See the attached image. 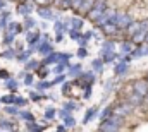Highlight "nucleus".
<instances>
[{
    "label": "nucleus",
    "instance_id": "13",
    "mask_svg": "<svg viewBox=\"0 0 148 132\" xmlns=\"http://www.w3.org/2000/svg\"><path fill=\"white\" fill-rule=\"evenodd\" d=\"M38 41V31H33V33L28 34V43H36Z\"/></svg>",
    "mask_w": 148,
    "mask_h": 132
},
{
    "label": "nucleus",
    "instance_id": "29",
    "mask_svg": "<svg viewBox=\"0 0 148 132\" xmlns=\"http://www.w3.org/2000/svg\"><path fill=\"white\" fill-rule=\"evenodd\" d=\"M7 86H9V88H10V89H14V88H16V86H17V84H16V82H7Z\"/></svg>",
    "mask_w": 148,
    "mask_h": 132
},
{
    "label": "nucleus",
    "instance_id": "1",
    "mask_svg": "<svg viewBox=\"0 0 148 132\" xmlns=\"http://www.w3.org/2000/svg\"><path fill=\"white\" fill-rule=\"evenodd\" d=\"M105 12H107V0H95L91 10L88 12V19L93 22H98Z\"/></svg>",
    "mask_w": 148,
    "mask_h": 132
},
{
    "label": "nucleus",
    "instance_id": "24",
    "mask_svg": "<svg viewBox=\"0 0 148 132\" xmlns=\"http://www.w3.org/2000/svg\"><path fill=\"white\" fill-rule=\"evenodd\" d=\"M62 26H64V24H62V22H57V24H55V29H57V31H59V33H60V31H62V29H64V28H62ZM62 34V33H60Z\"/></svg>",
    "mask_w": 148,
    "mask_h": 132
},
{
    "label": "nucleus",
    "instance_id": "28",
    "mask_svg": "<svg viewBox=\"0 0 148 132\" xmlns=\"http://www.w3.org/2000/svg\"><path fill=\"white\" fill-rule=\"evenodd\" d=\"M77 55H79V57H84V55H86V50H84V48H81V50H79V53H77Z\"/></svg>",
    "mask_w": 148,
    "mask_h": 132
},
{
    "label": "nucleus",
    "instance_id": "15",
    "mask_svg": "<svg viewBox=\"0 0 148 132\" xmlns=\"http://www.w3.org/2000/svg\"><path fill=\"white\" fill-rule=\"evenodd\" d=\"M126 70H127V65H126V64H119L117 69H115V74H124Z\"/></svg>",
    "mask_w": 148,
    "mask_h": 132
},
{
    "label": "nucleus",
    "instance_id": "20",
    "mask_svg": "<svg viewBox=\"0 0 148 132\" xmlns=\"http://www.w3.org/2000/svg\"><path fill=\"white\" fill-rule=\"evenodd\" d=\"M2 101H5V103H12V101H17V99L14 98V96H3Z\"/></svg>",
    "mask_w": 148,
    "mask_h": 132
},
{
    "label": "nucleus",
    "instance_id": "2",
    "mask_svg": "<svg viewBox=\"0 0 148 132\" xmlns=\"http://www.w3.org/2000/svg\"><path fill=\"white\" fill-rule=\"evenodd\" d=\"M119 129H121V118L115 115L103 120V124L100 125V132H119Z\"/></svg>",
    "mask_w": 148,
    "mask_h": 132
},
{
    "label": "nucleus",
    "instance_id": "27",
    "mask_svg": "<svg viewBox=\"0 0 148 132\" xmlns=\"http://www.w3.org/2000/svg\"><path fill=\"white\" fill-rule=\"evenodd\" d=\"M36 62H35V60H33V62H29V64H28V69H36Z\"/></svg>",
    "mask_w": 148,
    "mask_h": 132
},
{
    "label": "nucleus",
    "instance_id": "17",
    "mask_svg": "<svg viewBox=\"0 0 148 132\" xmlns=\"http://www.w3.org/2000/svg\"><path fill=\"white\" fill-rule=\"evenodd\" d=\"M57 59H60V55H57V53H52V55H50V57H48L45 62H47V64H50V62H55Z\"/></svg>",
    "mask_w": 148,
    "mask_h": 132
},
{
    "label": "nucleus",
    "instance_id": "19",
    "mask_svg": "<svg viewBox=\"0 0 148 132\" xmlns=\"http://www.w3.org/2000/svg\"><path fill=\"white\" fill-rule=\"evenodd\" d=\"M7 17H9V14H7V12H3V14L0 16V28H5V26H3V22L7 21Z\"/></svg>",
    "mask_w": 148,
    "mask_h": 132
},
{
    "label": "nucleus",
    "instance_id": "22",
    "mask_svg": "<svg viewBox=\"0 0 148 132\" xmlns=\"http://www.w3.org/2000/svg\"><path fill=\"white\" fill-rule=\"evenodd\" d=\"M122 52H131V45L129 43H124L122 45Z\"/></svg>",
    "mask_w": 148,
    "mask_h": 132
},
{
    "label": "nucleus",
    "instance_id": "10",
    "mask_svg": "<svg viewBox=\"0 0 148 132\" xmlns=\"http://www.w3.org/2000/svg\"><path fill=\"white\" fill-rule=\"evenodd\" d=\"M127 101H129V103H131V105L134 106V105H141V103H143V98H141L140 95H136V93L133 91V95H129V96H127Z\"/></svg>",
    "mask_w": 148,
    "mask_h": 132
},
{
    "label": "nucleus",
    "instance_id": "21",
    "mask_svg": "<svg viewBox=\"0 0 148 132\" xmlns=\"http://www.w3.org/2000/svg\"><path fill=\"white\" fill-rule=\"evenodd\" d=\"M93 67H95V70H102V62L100 60H95L93 62Z\"/></svg>",
    "mask_w": 148,
    "mask_h": 132
},
{
    "label": "nucleus",
    "instance_id": "8",
    "mask_svg": "<svg viewBox=\"0 0 148 132\" xmlns=\"http://www.w3.org/2000/svg\"><path fill=\"white\" fill-rule=\"evenodd\" d=\"M140 29H141V22H133V24L127 28V34H129L131 38H134L136 34L140 33Z\"/></svg>",
    "mask_w": 148,
    "mask_h": 132
},
{
    "label": "nucleus",
    "instance_id": "31",
    "mask_svg": "<svg viewBox=\"0 0 148 132\" xmlns=\"http://www.w3.org/2000/svg\"><path fill=\"white\" fill-rule=\"evenodd\" d=\"M38 3H43V2H47V0H36Z\"/></svg>",
    "mask_w": 148,
    "mask_h": 132
},
{
    "label": "nucleus",
    "instance_id": "30",
    "mask_svg": "<svg viewBox=\"0 0 148 132\" xmlns=\"http://www.w3.org/2000/svg\"><path fill=\"white\" fill-rule=\"evenodd\" d=\"M74 106H76V105H73V103H67V105H66V108H67V110H73Z\"/></svg>",
    "mask_w": 148,
    "mask_h": 132
},
{
    "label": "nucleus",
    "instance_id": "32",
    "mask_svg": "<svg viewBox=\"0 0 148 132\" xmlns=\"http://www.w3.org/2000/svg\"><path fill=\"white\" fill-rule=\"evenodd\" d=\"M0 7H3V0H0Z\"/></svg>",
    "mask_w": 148,
    "mask_h": 132
},
{
    "label": "nucleus",
    "instance_id": "9",
    "mask_svg": "<svg viewBox=\"0 0 148 132\" xmlns=\"http://www.w3.org/2000/svg\"><path fill=\"white\" fill-rule=\"evenodd\" d=\"M93 3H95V0H84V2H83V5L79 7V12H81V14H88V12L91 10Z\"/></svg>",
    "mask_w": 148,
    "mask_h": 132
},
{
    "label": "nucleus",
    "instance_id": "4",
    "mask_svg": "<svg viewBox=\"0 0 148 132\" xmlns=\"http://www.w3.org/2000/svg\"><path fill=\"white\" fill-rule=\"evenodd\" d=\"M114 22L117 24V28H119V29H124V28H129V26L133 24V17H131L129 14H126V12H121V14H117V16H115Z\"/></svg>",
    "mask_w": 148,
    "mask_h": 132
},
{
    "label": "nucleus",
    "instance_id": "11",
    "mask_svg": "<svg viewBox=\"0 0 148 132\" xmlns=\"http://www.w3.org/2000/svg\"><path fill=\"white\" fill-rule=\"evenodd\" d=\"M38 12H40V16H41V17L53 19V14H52V10H50V9H47V7H40V9H38Z\"/></svg>",
    "mask_w": 148,
    "mask_h": 132
},
{
    "label": "nucleus",
    "instance_id": "26",
    "mask_svg": "<svg viewBox=\"0 0 148 132\" xmlns=\"http://www.w3.org/2000/svg\"><path fill=\"white\" fill-rule=\"evenodd\" d=\"M21 117L23 118H28V120H33V115H29V113H21Z\"/></svg>",
    "mask_w": 148,
    "mask_h": 132
},
{
    "label": "nucleus",
    "instance_id": "14",
    "mask_svg": "<svg viewBox=\"0 0 148 132\" xmlns=\"http://www.w3.org/2000/svg\"><path fill=\"white\" fill-rule=\"evenodd\" d=\"M83 2H84V0H71V7L76 9V10H79V7L83 5Z\"/></svg>",
    "mask_w": 148,
    "mask_h": 132
},
{
    "label": "nucleus",
    "instance_id": "34",
    "mask_svg": "<svg viewBox=\"0 0 148 132\" xmlns=\"http://www.w3.org/2000/svg\"><path fill=\"white\" fill-rule=\"evenodd\" d=\"M147 81H148V79H147Z\"/></svg>",
    "mask_w": 148,
    "mask_h": 132
},
{
    "label": "nucleus",
    "instance_id": "7",
    "mask_svg": "<svg viewBox=\"0 0 148 132\" xmlns=\"http://www.w3.org/2000/svg\"><path fill=\"white\" fill-rule=\"evenodd\" d=\"M100 29L107 34V36H112V34H115L117 31H119L117 24H115V22H112V21H110V22H105V24H102V26H100Z\"/></svg>",
    "mask_w": 148,
    "mask_h": 132
},
{
    "label": "nucleus",
    "instance_id": "33",
    "mask_svg": "<svg viewBox=\"0 0 148 132\" xmlns=\"http://www.w3.org/2000/svg\"><path fill=\"white\" fill-rule=\"evenodd\" d=\"M145 41H147V43H148V34H147V38H145Z\"/></svg>",
    "mask_w": 148,
    "mask_h": 132
},
{
    "label": "nucleus",
    "instance_id": "25",
    "mask_svg": "<svg viewBox=\"0 0 148 132\" xmlns=\"http://www.w3.org/2000/svg\"><path fill=\"white\" fill-rule=\"evenodd\" d=\"M53 115H55V112H53V110H52V108H50V110H48V112H47V118H52V117H53Z\"/></svg>",
    "mask_w": 148,
    "mask_h": 132
},
{
    "label": "nucleus",
    "instance_id": "5",
    "mask_svg": "<svg viewBox=\"0 0 148 132\" xmlns=\"http://www.w3.org/2000/svg\"><path fill=\"white\" fill-rule=\"evenodd\" d=\"M133 91L136 95H140L143 99H147L148 98V81H143V79L134 81L133 82Z\"/></svg>",
    "mask_w": 148,
    "mask_h": 132
},
{
    "label": "nucleus",
    "instance_id": "3",
    "mask_svg": "<svg viewBox=\"0 0 148 132\" xmlns=\"http://www.w3.org/2000/svg\"><path fill=\"white\" fill-rule=\"evenodd\" d=\"M131 112H133V105H131L129 101H122V103H119V105L114 108V115L119 117V118H124V117L129 115Z\"/></svg>",
    "mask_w": 148,
    "mask_h": 132
},
{
    "label": "nucleus",
    "instance_id": "16",
    "mask_svg": "<svg viewBox=\"0 0 148 132\" xmlns=\"http://www.w3.org/2000/svg\"><path fill=\"white\" fill-rule=\"evenodd\" d=\"M71 24H73V28H74V29L77 31V29H81V24H83V22H81L79 19H73V21H71Z\"/></svg>",
    "mask_w": 148,
    "mask_h": 132
},
{
    "label": "nucleus",
    "instance_id": "12",
    "mask_svg": "<svg viewBox=\"0 0 148 132\" xmlns=\"http://www.w3.org/2000/svg\"><path fill=\"white\" fill-rule=\"evenodd\" d=\"M17 12H21V14L28 16V14H29V7H28L26 3H21V5H17Z\"/></svg>",
    "mask_w": 148,
    "mask_h": 132
},
{
    "label": "nucleus",
    "instance_id": "18",
    "mask_svg": "<svg viewBox=\"0 0 148 132\" xmlns=\"http://www.w3.org/2000/svg\"><path fill=\"white\" fill-rule=\"evenodd\" d=\"M93 115H95V108H91V110H90V112H88V113H86V115H84V122H86V124H88V120H90V118H91V117H93Z\"/></svg>",
    "mask_w": 148,
    "mask_h": 132
},
{
    "label": "nucleus",
    "instance_id": "23",
    "mask_svg": "<svg viewBox=\"0 0 148 132\" xmlns=\"http://www.w3.org/2000/svg\"><path fill=\"white\" fill-rule=\"evenodd\" d=\"M26 22H28V28H35V26H36V24H35V21H31L29 17L26 19Z\"/></svg>",
    "mask_w": 148,
    "mask_h": 132
},
{
    "label": "nucleus",
    "instance_id": "6",
    "mask_svg": "<svg viewBox=\"0 0 148 132\" xmlns=\"http://www.w3.org/2000/svg\"><path fill=\"white\" fill-rule=\"evenodd\" d=\"M19 31H21V24H14V22H12V24H9V26L5 28L3 41H5V43H10V41H12V38L19 33Z\"/></svg>",
    "mask_w": 148,
    "mask_h": 132
}]
</instances>
